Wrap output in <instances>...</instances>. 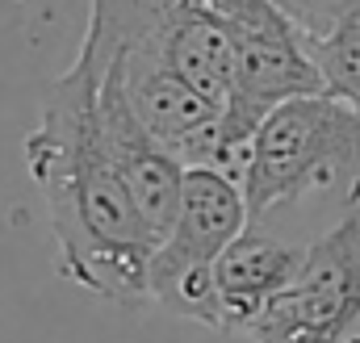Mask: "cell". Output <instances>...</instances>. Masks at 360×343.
I'll return each instance as SVG.
<instances>
[{
	"label": "cell",
	"instance_id": "cell-1",
	"mask_svg": "<svg viewBox=\"0 0 360 343\" xmlns=\"http://www.w3.org/2000/svg\"><path fill=\"white\" fill-rule=\"evenodd\" d=\"M105 63L80 46L76 63L42 92L38 126L25 134V164L42 193L59 276L101 302L143 306L155 235L143 222L101 126Z\"/></svg>",
	"mask_w": 360,
	"mask_h": 343
},
{
	"label": "cell",
	"instance_id": "cell-2",
	"mask_svg": "<svg viewBox=\"0 0 360 343\" xmlns=\"http://www.w3.org/2000/svg\"><path fill=\"white\" fill-rule=\"evenodd\" d=\"M243 197L256 226L319 201L340 218L360 209V109L335 92L289 96L260 122Z\"/></svg>",
	"mask_w": 360,
	"mask_h": 343
},
{
	"label": "cell",
	"instance_id": "cell-3",
	"mask_svg": "<svg viewBox=\"0 0 360 343\" xmlns=\"http://www.w3.org/2000/svg\"><path fill=\"white\" fill-rule=\"evenodd\" d=\"M248 197L235 176L218 168H184L172 231L155 243L147 264V293L160 310L222 331L214 268L218 256L248 231Z\"/></svg>",
	"mask_w": 360,
	"mask_h": 343
},
{
	"label": "cell",
	"instance_id": "cell-4",
	"mask_svg": "<svg viewBox=\"0 0 360 343\" xmlns=\"http://www.w3.org/2000/svg\"><path fill=\"white\" fill-rule=\"evenodd\" d=\"M84 38L164 59L214 105H226L231 96L235 21L210 0H92Z\"/></svg>",
	"mask_w": 360,
	"mask_h": 343
},
{
	"label": "cell",
	"instance_id": "cell-5",
	"mask_svg": "<svg viewBox=\"0 0 360 343\" xmlns=\"http://www.w3.org/2000/svg\"><path fill=\"white\" fill-rule=\"evenodd\" d=\"M306 92H327V80L306 46L302 25L281 4L256 17H239L235 21V84L222 105V138H218L214 168L243 184L260 122L281 101L306 96Z\"/></svg>",
	"mask_w": 360,
	"mask_h": 343
},
{
	"label": "cell",
	"instance_id": "cell-6",
	"mask_svg": "<svg viewBox=\"0 0 360 343\" xmlns=\"http://www.w3.org/2000/svg\"><path fill=\"white\" fill-rule=\"evenodd\" d=\"M252 343H360V209L306 243L293 280L243 335Z\"/></svg>",
	"mask_w": 360,
	"mask_h": 343
},
{
	"label": "cell",
	"instance_id": "cell-7",
	"mask_svg": "<svg viewBox=\"0 0 360 343\" xmlns=\"http://www.w3.org/2000/svg\"><path fill=\"white\" fill-rule=\"evenodd\" d=\"M101 126H105V143H109L113 164L122 172V180H126V188H130V197H134V205L143 214V222L151 226V235L160 243L172 231V218H176L184 164L147 130V122L134 113L130 96L122 92V80L109 72V63H105V76H101Z\"/></svg>",
	"mask_w": 360,
	"mask_h": 343
},
{
	"label": "cell",
	"instance_id": "cell-8",
	"mask_svg": "<svg viewBox=\"0 0 360 343\" xmlns=\"http://www.w3.org/2000/svg\"><path fill=\"white\" fill-rule=\"evenodd\" d=\"M302 256H306V243H293L269 226L248 222V231L218 256V268H214L222 331L248 335L252 323L272 306V297L293 280Z\"/></svg>",
	"mask_w": 360,
	"mask_h": 343
},
{
	"label": "cell",
	"instance_id": "cell-9",
	"mask_svg": "<svg viewBox=\"0 0 360 343\" xmlns=\"http://www.w3.org/2000/svg\"><path fill=\"white\" fill-rule=\"evenodd\" d=\"M306 46L327 80V92L360 109V0L335 13L323 30L306 34Z\"/></svg>",
	"mask_w": 360,
	"mask_h": 343
},
{
	"label": "cell",
	"instance_id": "cell-10",
	"mask_svg": "<svg viewBox=\"0 0 360 343\" xmlns=\"http://www.w3.org/2000/svg\"><path fill=\"white\" fill-rule=\"evenodd\" d=\"M218 13H226L231 21H239V17H256V13H264V8H272L276 0H210Z\"/></svg>",
	"mask_w": 360,
	"mask_h": 343
}]
</instances>
